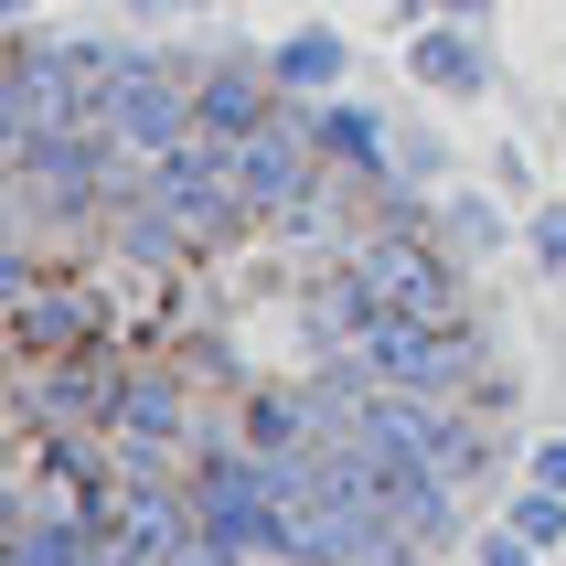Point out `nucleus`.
<instances>
[{
    "mask_svg": "<svg viewBox=\"0 0 566 566\" xmlns=\"http://www.w3.org/2000/svg\"><path fill=\"white\" fill-rule=\"evenodd\" d=\"M182 492H192V524H203V535L247 545V556H289V481L268 471V460H247L235 439L203 449L182 471Z\"/></svg>",
    "mask_w": 566,
    "mask_h": 566,
    "instance_id": "2",
    "label": "nucleus"
},
{
    "mask_svg": "<svg viewBox=\"0 0 566 566\" xmlns=\"http://www.w3.org/2000/svg\"><path fill=\"white\" fill-rule=\"evenodd\" d=\"M139 22H192V11H214V0H128Z\"/></svg>",
    "mask_w": 566,
    "mask_h": 566,
    "instance_id": "19",
    "label": "nucleus"
},
{
    "mask_svg": "<svg viewBox=\"0 0 566 566\" xmlns=\"http://www.w3.org/2000/svg\"><path fill=\"white\" fill-rule=\"evenodd\" d=\"M353 364L375 385H439V396H460L481 375V332H471V311H385L353 343Z\"/></svg>",
    "mask_w": 566,
    "mask_h": 566,
    "instance_id": "3",
    "label": "nucleus"
},
{
    "mask_svg": "<svg viewBox=\"0 0 566 566\" xmlns=\"http://www.w3.org/2000/svg\"><path fill=\"white\" fill-rule=\"evenodd\" d=\"M439 235H449L460 256H492V247H503V214H492V203H449V214H439Z\"/></svg>",
    "mask_w": 566,
    "mask_h": 566,
    "instance_id": "14",
    "label": "nucleus"
},
{
    "mask_svg": "<svg viewBox=\"0 0 566 566\" xmlns=\"http://www.w3.org/2000/svg\"><path fill=\"white\" fill-rule=\"evenodd\" d=\"M118 43H96V32H75V43H43V32H22L11 43V64H0V150H32V139H64V128H107V107H118Z\"/></svg>",
    "mask_w": 566,
    "mask_h": 566,
    "instance_id": "1",
    "label": "nucleus"
},
{
    "mask_svg": "<svg viewBox=\"0 0 566 566\" xmlns=\"http://www.w3.org/2000/svg\"><path fill=\"white\" fill-rule=\"evenodd\" d=\"M524 471H535V481H556V492H566V439H535V460H524Z\"/></svg>",
    "mask_w": 566,
    "mask_h": 566,
    "instance_id": "20",
    "label": "nucleus"
},
{
    "mask_svg": "<svg viewBox=\"0 0 566 566\" xmlns=\"http://www.w3.org/2000/svg\"><path fill=\"white\" fill-rule=\"evenodd\" d=\"M0 332H11V364H54V353L96 343V332H107V311H96L75 279H32V289H11V300H0Z\"/></svg>",
    "mask_w": 566,
    "mask_h": 566,
    "instance_id": "8",
    "label": "nucleus"
},
{
    "mask_svg": "<svg viewBox=\"0 0 566 566\" xmlns=\"http://www.w3.org/2000/svg\"><path fill=\"white\" fill-rule=\"evenodd\" d=\"M471 556H481V566H545V545H524L513 524H481V535H471Z\"/></svg>",
    "mask_w": 566,
    "mask_h": 566,
    "instance_id": "16",
    "label": "nucleus"
},
{
    "mask_svg": "<svg viewBox=\"0 0 566 566\" xmlns=\"http://www.w3.org/2000/svg\"><path fill=\"white\" fill-rule=\"evenodd\" d=\"M353 268L375 279L385 311H460V256H439L428 224H375V235L353 247Z\"/></svg>",
    "mask_w": 566,
    "mask_h": 566,
    "instance_id": "7",
    "label": "nucleus"
},
{
    "mask_svg": "<svg viewBox=\"0 0 566 566\" xmlns=\"http://www.w3.org/2000/svg\"><path fill=\"white\" fill-rule=\"evenodd\" d=\"M407 86H428V96H492V54H481V22H449V11L407 22Z\"/></svg>",
    "mask_w": 566,
    "mask_h": 566,
    "instance_id": "9",
    "label": "nucleus"
},
{
    "mask_svg": "<svg viewBox=\"0 0 566 566\" xmlns=\"http://www.w3.org/2000/svg\"><path fill=\"white\" fill-rule=\"evenodd\" d=\"M524 247H535V268H545V279H566V203H535Z\"/></svg>",
    "mask_w": 566,
    "mask_h": 566,
    "instance_id": "15",
    "label": "nucleus"
},
{
    "mask_svg": "<svg viewBox=\"0 0 566 566\" xmlns=\"http://www.w3.org/2000/svg\"><path fill=\"white\" fill-rule=\"evenodd\" d=\"M160 203V214L182 224L192 247L214 256V247H235V235H247V192H235V160H224V139H203V128H192V139H171V150L150 160V182H139Z\"/></svg>",
    "mask_w": 566,
    "mask_h": 566,
    "instance_id": "4",
    "label": "nucleus"
},
{
    "mask_svg": "<svg viewBox=\"0 0 566 566\" xmlns=\"http://www.w3.org/2000/svg\"><path fill=\"white\" fill-rule=\"evenodd\" d=\"M268 75H279L289 96H343V86H353V43H343L332 22H300V32L268 43Z\"/></svg>",
    "mask_w": 566,
    "mask_h": 566,
    "instance_id": "12",
    "label": "nucleus"
},
{
    "mask_svg": "<svg viewBox=\"0 0 566 566\" xmlns=\"http://www.w3.org/2000/svg\"><path fill=\"white\" fill-rule=\"evenodd\" d=\"M0 11H11V22H22V11H32V0H0Z\"/></svg>",
    "mask_w": 566,
    "mask_h": 566,
    "instance_id": "23",
    "label": "nucleus"
},
{
    "mask_svg": "<svg viewBox=\"0 0 566 566\" xmlns=\"http://www.w3.org/2000/svg\"><path fill=\"white\" fill-rule=\"evenodd\" d=\"M192 118H203V64H171V54H128L118 64V107H107V128H118L139 160H160L171 139H192Z\"/></svg>",
    "mask_w": 566,
    "mask_h": 566,
    "instance_id": "5",
    "label": "nucleus"
},
{
    "mask_svg": "<svg viewBox=\"0 0 566 566\" xmlns=\"http://www.w3.org/2000/svg\"><path fill=\"white\" fill-rule=\"evenodd\" d=\"M428 11H449V22H492L503 0H428Z\"/></svg>",
    "mask_w": 566,
    "mask_h": 566,
    "instance_id": "21",
    "label": "nucleus"
},
{
    "mask_svg": "<svg viewBox=\"0 0 566 566\" xmlns=\"http://www.w3.org/2000/svg\"><path fill=\"white\" fill-rule=\"evenodd\" d=\"M385 11H396V22H428V0H385Z\"/></svg>",
    "mask_w": 566,
    "mask_h": 566,
    "instance_id": "22",
    "label": "nucleus"
},
{
    "mask_svg": "<svg viewBox=\"0 0 566 566\" xmlns=\"http://www.w3.org/2000/svg\"><path fill=\"white\" fill-rule=\"evenodd\" d=\"M503 524H513L524 545H566V492L524 471V492H513V513H503Z\"/></svg>",
    "mask_w": 566,
    "mask_h": 566,
    "instance_id": "13",
    "label": "nucleus"
},
{
    "mask_svg": "<svg viewBox=\"0 0 566 566\" xmlns=\"http://www.w3.org/2000/svg\"><path fill=\"white\" fill-rule=\"evenodd\" d=\"M118 396H128V375L96 343L54 353V364H22V417H32V428H86V439H107Z\"/></svg>",
    "mask_w": 566,
    "mask_h": 566,
    "instance_id": "6",
    "label": "nucleus"
},
{
    "mask_svg": "<svg viewBox=\"0 0 566 566\" xmlns=\"http://www.w3.org/2000/svg\"><path fill=\"white\" fill-rule=\"evenodd\" d=\"M289 107V86L279 75H268V54H224V64H203V139H224V150H235V139H247V128H268Z\"/></svg>",
    "mask_w": 566,
    "mask_h": 566,
    "instance_id": "10",
    "label": "nucleus"
},
{
    "mask_svg": "<svg viewBox=\"0 0 566 566\" xmlns=\"http://www.w3.org/2000/svg\"><path fill=\"white\" fill-rule=\"evenodd\" d=\"M492 182H503L513 203H524V192H535V171H524V150H513V139H503V150H492Z\"/></svg>",
    "mask_w": 566,
    "mask_h": 566,
    "instance_id": "18",
    "label": "nucleus"
},
{
    "mask_svg": "<svg viewBox=\"0 0 566 566\" xmlns=\"http://www.w3.org/2000/svg\"><path fill=\"white\" fill-rule=\"evenodd\" d=\"M160 566H256V556H247V545H224V535H203V524H192V535L171 545Z\"/></svg>",
    "mask_w": 566,
    "mask_h": 566,
    "instance_id": "17",
    "label": "nucleus"
},
{
    "mask_svg": "<svg viewBox=\"0 0 566 566\" xmlns=\"http://www.w3.org/2000/svg\"><path fill=\"white\" fill-rule=\"evenodd\" d=\"M311 118H321V150H332V171H343L353 192H375V182H407V171H396V139H385V118L364 107V96H321Z\"/></svg>",
    "mask_w": 566,
    "mask_h": 566,
    "instance_id": "11",
    "label": "nucleus"
}]
</instances>
